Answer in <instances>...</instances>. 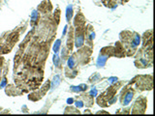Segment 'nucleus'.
<instances>
[{"instance_id": "obj_1", "label": "nucleus", "mask_w": 155, "mask_h": 116, "mask_svg": "<svg viewBox=\"0 0 155 116\" xmlns=\"http://www.w3.org/2000/svg\"><path fill=\"white\" fill-rule=\"evenodd\" d=\"M84 38H85V32L83 30L82 26L78 27V31L76 33V40H75V45L77 48H80V46H83Z\"/></svg>"}, {"instance_id": "obj_2", "label": "nucleus", "mask_w": 155, "mask_h": 116, "mask_svg": "<svg viewBox=\"0 0 155 116\" xmlns=\"http://www.w3.org/2000/svg\"><path fill=\"white\" fill-rule=\"evenodd\" d=\"M133 96H134V91L133 90H123L121 94V98H120V102H121L122 105H129L130 102L132 101Z\"/></svg>"}, {"instance_id": "obj_3", "label": "nucleus", "mask_w": 155, "mask_h": 116, "mask_svg": "<svg viewBox=\"0 0 155 116\" xmlns=\"http://www.w3.org/2000/svg\"><path fill=\"white\" fill-rule=\"evenodd\" d=\"M110 55V54L105 53L104 51H102V52L100 53V56H99V58H98V60H97V66H98V67H99V68L104 67V65L106 64V61H107V59L109 58Z\"/></svg>"}, {"instance_id": "obj_4", "label": "nucleus", "mask_w": 155, "mask_h": 116, "mask_svg": "<svg viewBox=\"0 0 155 116\" xmlns=\"http://www.w3.org/2000/svg\"><path fill=\"white\" fill-rule=\"evenodd\" d=\"M60 84V76H55L53 80V82H51V90H55L58 85Z\"/></svg>"}, {"instance_id": "obj_5", "label": "nucleus", "mask_w": 155, "mask_h": 116, "mask_svg": "<svg viewBox=\"0 0 155 116\" xmlns=\"http://www.w3.org/2000/svg\"><path fill=\"white\" fill-rule=\"evenodd\" d=\"M72 17H73V7L71 5H69L67 7V10H66V19H67V21H70Z\"/></svg>"}, {"instance_id": "obj_6", "label": "nucleus", "mask_w": 155, "mask_h": 116, "mask_svg": "<svg viewBox=\"0 0 155 116\" xmlns=\"http://www.w3.org/2000/svg\"><path fill=\"white\" fill-rule=\"evenodd\" d=\"M39 19V14L37 11H33V13L31 14V23L35 24L36 21Z\"/></svg>"}, {"instance_id": "obj_7", "label": "nucleus", "mask_w": 155, "mask_h": 116, "mask_svg": "<svg viewBox=\"0 0 155 116\" xmlns=\"http://www.w3.org/2000/svg\"><path fill=\"white\" fill-rule=\"evenodd\" d=\"M75 64H76V59H75V55L71 56L69 57V60H68V67L70 69H73L75 67Z\"/></svg>"}, {"instance_id": "obj_8", "label": "nucleus", "mask_w": 155, "mask_h": 116, "mask_svg": "<svg viewBox=\"0 0 155 116\" xmlns=\"http://www.w3.org/2000/svg\"><path fill=\"white\" fill-rule=\"evenodd\" d=\"M60 45H61V41L60 40H57L55 43V46H53V51H55V53H57L58 50H59Z\"/></svg>"}, {"instance_id": "obj_9", "label": "nucleus", "mask_w": 155, "mask_h": 116, "mask_svg": "<svg viewBox=\"0 0 155 116\" xmlns=\"http://www.w3.org/2000/svg\"><path fill=\"white\" fill-rule=\"evenodd\" d=\"M59 62H60V58L58 57L57 55H55V57H53V63H55V65L56 67H58V65H59Z\"/></svg>"}, {"instance_id": "obj_10", "label": "nucleus", "mask_w": 155, "mask_h": 116, "mask_svg": "<svg viewBox=\"0 0 155 116\" xmlns=\"http://www.w3.org/2000/svg\"><path fill=\"white\" fill-rule=\"evenodd\" d=\"M96 95H97V90H96V88H93V89L90 91V96H93V97H95Z\"/></svg>"}, {"instance_id": "obj_11", "label": "nucleus", "mask_w": 155, "mask_h": 116, "mask_svg": "<svg viewBox=\"0 0 155 116\" xmlns=\"http://www.w3.org/2000/svg\"><path fill=\"white\" fill-rule=\"evenodd\" d=\"M76 105H77L78 107H82L83 103L82 102V101H77V102H76Z\"/></svg>"}, {"instance_id": "obj_12", "label": "nucleus", "mask_w": 155, "mask_h": 116, "mask_svg": "<svg viewBox=\"0 0 155 116\" xmlns=\"http://www.w3.org/2000/svg\"><path fill=\"white\" fill-rule=\"evenodd\" d=\"M6 81H7V80H6V78H4V80H2V82H1V84H0V87H1V88H3V87H4V86H5V85H6V83H7V82H6Z\"/></svg>"}, {"instance_id": "obj_13", "label": "nucleus", "mask_w": 155, "mask_h": 116, "mask_svg": "<svg viewBox=\"0 0 155 116\" xmlns=\"http://www.w3.org/2000/svg\"><path fill=\"white\" fill-rule=\"evenodd\" d=\"M117 80V78H110V80H109V81L110 83H114V82H115V81Z\"/></svg>"}, {"instance_id": "obj_14", "label": "nucleus", "mask_w": 155, "mask_h": 116, "mask_svg": "<svg viewBox=\"0 0 155 116\" xmlns=\"http://www.w3.org/2000/svg\"><path fill=\"white\" fill-rule=\"evenodd\" d=\"M72 102H73V100H72V99H69V100L67 101V103H71Z\"/></svg>"}, {"instance_id": "obj_15", "label": "nucleus", "mask_w": 155, "mask_h": 116, "mask_svg": "<svg viewBox=\"0 0 155 116\" xmlns=\"http://www.w3.org/2000/svg\"><path fill=\"white\" fill-rule=\"evenodd\" d=\"M0 50H1V48H0Z\"/></svg>"}]
</instances>
